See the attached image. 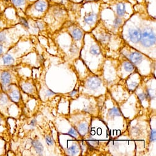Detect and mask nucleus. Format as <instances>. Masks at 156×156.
<instances>
[{
  "instance_id": "obj_1",
  "label": "nucleus",
  "mask_w": 156,
  "mask_h": 156,
  "mask_svg": "<svg viewBox=\"0 0 156 156\" xmlns=\"http://www.w3.org/2000/svg\"><path fill=\"white\" fill-rule=\"evenodd\" d=\"M13 73L9 69H0V85L1 89L4 92L9 86L14 84Z\"/></svg>"
},
{
  "instance_id": "obj_2",
  "label": "nucleus",
  "mask_w": 156,
  "mask_h": 156,
  "mask_svg": "<svg viewBox=\"0 0 156 156\" xmlns=\"http://www.w3.org/2000/svg\"><path fill=\"white\" fill-rule=\"evenodd\" d=\"M140 41L145 47H150L155 44V35L151 28L145 29L141 33Z\"/></svg>"
},
{
  "instance_id": "obj_3",
  "label": "nucleus",
  "mask_w": 156,
  "mask_h": 156,
  "mask_svg": "<svg viewBox=\"0 0 156 156\" xmlns=\"http://www.w3.org/2000/svg\"><path fill=\"white\" fill-rule=\"evenodd\" d=\"M12 101L9 98L7 94L3 90L0 91V112L4 116L7 113L9 107Z\"/></svg>"
},
{
  "instance_id": "obj_4",
  "label": "nucleus",
  "mask_w": 156,
  "mask_h": 156,
  "mask_svg": "<svg viewBox=\"0 0 156 156\" xmlns=\"http://www.w3.org/2000/svg\"><path fill=\"white\" fill-rule=\"evenodd\" d=\"M4 92L7 94L9 98L12 102L17 103L20 101L21 99L20 93L18 89L14 88V84H12L9 86Z\"/></svg>"
},
{
  "instance_id": "obj_5",
  "label": "nucleus",
  "mask_w": 156,
  "mask_h": 156,
  "mask_svg": "<svg viewBox=\"0 0 156 156\" xmlns=\"http://www.w3.org/2000/svg\"><path fill=\"white\" fill-rule=\"evenodd\" d=\"M141 33L139 29H132L129 31V37L132 42L138 43L140 41Z\"/></svg>"
},
{
  "instance_id": "obj_6",
  "label": "nucleus",
  "mask_w": 156,
  "mask_h": 156,
  "mask_svg": "<svg viewBox=\"0 0 156 156\" xmlns=\"http://www.w3.org/2000/svg\"><path fill=\"white\" fill-rule=\"evenodd\" d=\"M101 81L97 77H91L87 81V85L91 89H96L101 86Z\"/></svg>"
},
{
  "instance_id": "obj_7",
  "label": "nucleus",
  "mask_w": 156,
  "mask_h": 156,
  "mask_svg": "<svg viewBox=\"0 0 156 156\" xmlns=\"http://www.w3.org/2000/svg\"><path fill=\"white\" fill-rule=\"evenodd\" d=\"M1 58L3 62V66H10L14 63V59L10 54L4 53L0 58V59Z\"/></svg>"
},
{
  "instance_id": "obj_8",
  "label": "nucleus",
  "mask_w": 156,
  "mask_h": 156,
  "mask_svg": "<svg viewBox=\"0 0 156 156\" xmlns=\"http://www.w3.org/2000/svg\"><path fill=\"white\" fill-rule=\"evenodd\" d=\"M47 6V4L46 1H42V0H39L37 1L35 4H34V9L39 12H43Z\"/></svg>"
},
{
  "instance_id": "obj_9",
  "label": "nucleus",
  "mask_w": 156,
  "mask_h": 156,
  "mask_svg": "<svg viewBox=\"0 0 156 156\" xmlns=\"http://www.w3.org/2000/svg\"><path fill=\"white\" fill-rule=\"evenodd\" d=\"M97 19V15L94 12H89L84 17V21L88 25L93 24Z\"/></svg>"
},
{
  "instance_id": "obj_10",
  "label": "nucleus",
  "mask_w": 156,
  "mask_h": 156,
  "mask_svg": "<svg viewBox=\"0 0 156 156\" xmlns=\"http://www.w3.org/2000/svg\"><path fill=\"white\" fill-rule=\"evenodd\" d=\"M143 59L142 55L138 53V52L135 51L130 55V59L134 64H139Z\"/></svg>"
},
{
  "instance_id": "obj_11",
  "label": "nucleus",
  "mask_w": 156,
  "mask_h": 156,
  "mask_svg": "<svg viewBox=\"0 0 156 156\" xmlns=\"http://www.w3.org/2000/svg\"><path fill=\"white\" fill-rule=\"evenodd\" d=\"M116 14L119 17H123L125 14V5L123 2H120L118 3L116 7Z\"/></svg>"
},
{
  "instance_id": "obj_12",
  "label": "nucleus",
  "mask_w": 156,
  "mask_h": 156,
  "mask_svg": "<svg viewBox=\"0 0 156 156\" xmlns=\"http://www.w3.org/2000/svg\"><path fill=\"white\" fill-rule=\"evenodd\" d=\"M32 145L34 149H35L36 153L39 154V155H42V153L44 150V147H43L41 143L37 140H34L32 141Z\"/></svg>"
},
{
  "instance_id": "obj_13",
  "label": "nucleus",
  "mask_w": 156,
  "mask_h": 156,
  "mask_svg": "<svg viewBox=\"0 0 156 156\" xmlns=\"http://www.w3.org/2000/svg\"><path fill=\"white\" fill-rule=\"evenodd\" d=\"M6 116H4L0 112V136H1V133H3L4 132H6Z\"/></svg>"
},
{
  "instance_id": "obj_14",
  "label": "nucleus",
  "mask_w": 156,
  "mask_h": 156,
  "mask_svg": "<svg viewBox=\"0 0 156 156\" xmlns=\"http://www.w3.org/2000/svg\"><path fill=\"white\" fill-rule=\"evenodd\" d=\"M21 88L27 94H32L34 91L33 86L29 83H23L21 85Z\"/></svg>"
},
{
  "instance_id": "obj_15",
  "label": "nucleus",
  "mask_w": 156,
  "mask_h": 156,
  "mask_svg": "<svg viewBox=\"0 0 156 156\" xmlns=\"http://www.w3.org/2000/svg\"><path fill=\"white\" fill-rule=\"evenodd\" d=\"M71 34H72V37L76 41L80 40L82 36H83V33H82L81 31L78 28L73 29Z\"/></svg>"
},
{
  "instance_id": "obj_16",
  "label": "nucleus",
  "mask_w": 156,
  "mask_h": 156,
  "mask_svg": "<svg viewBox=\"0 0 156 156\" xmlns=\"http://www.w3.org/2000/svg\"><path fill=\"white\" fill-rule=\"evenodd\" d=\"M88 131V125L85 123H82L79 126V132L81 135L84 136L87 133Z\"/></svg>"
},
{
  "instance_id": "obj_17",
  "label": "nucleus",
  "mask_w": 156,
  "mask_h": 156,
  "mask_svg": "<svg viewBox=\"0 0 156 156\" xmlns=\"http://www.w3.org/2000/svg\"><path fill=\"white\" fill-rule=\"evenodd\" d=\"M108 113H109V115L112 116V117H115V116H119L121 115V112L118 109V108H112L108 111Z\"/></svg>"
},
{
  "instance_id": "obj_18",
  "label": "nucleus",
  "mask_w": 156,
  "mask_h": 156,
  "mask_svg": "<svg viewBox=\"0 0 156 156\" xmlns=\"http://www.w3.org/2000/svg\"><path fill=\"white\" fill-rule=\"evenodd\" d=\"M6 151V142L3 140L2 137L0 136V155H4Z\"/></svg>"
},
{
  "instance_id": "obj_19",
  "label": "nucleus",
  "mask_w": 156,
  "mask_h": 156,
  "mask_svg": "<svg viewBox=\"0 0 156 156\" xmlns=\"http://www.w3.org/2000/svg\"><path fill=\"white\" fill-rule=\"evenodd\" d=\"M78 151H79V149H78L77 146L75 145H73L68 148L67 153L69 155H74L77 154V153H78Z\"/></svg>"
},
{
  "instance_id": "obj_20",
  "label": "nucleus",
  "mask_w": 156,
  "mask_h": 156,
  "mask_svg": "<svg viewBox=\"0 0 156 156\" xmlns=\"http://www.w3.org/2000/svg\"><path fill=\"white\" fill-rule=\"evenodd\" d=\"M90 52L94 55H99L101 53V49L97 45H93L90 49Z\"/></svg>"
},
{
  "instance_id": "obj_21",
  "label": "nucleus",
  "mask_w": 156,
  "mask_h": 156,
  "mask_svg": "<svg viewBox=\"0 0 156 156\" xmlns=\"http://www.w3.org/2000/svg\"><path fill=\"white\" fill-rule=\"evenodd\" d=\"M7 35L5 31H0V44L6 45L7 42Z\"/></svg>"
},
{
  "instance_id": "obj_22",
  "label": "nucleus",
  "mask_w": 156,
  "mask_h": 156,
  "mask_svg": "<svg viewBox=\"0 0 156 156\" xmlns=\"http://www.w3.org/2000/svg\"><path fill=\"white\" fill-rule=\"evenodd\" d=\"M124 67L125 70L128 72H132L134 70V66L133 65L129 62H125L124 64Z\"/></svg>"
},
{
  "instance_id": "obj_23",
  "label": "nucleus",
  "mask_w": 156,
  "mask_h": 156,
  "mask_svg": "<svg viewBox=\"0 0 156 156\" xmlns=\"http://www.w3.org/2000/svg\"><path fill=\"white\" fill-rule=\"evenodd\" d=\"M25 1L26 0H12V2L14 6L19 7L24 5Z\"/></svg>"
},
{
  "instance_id": "obj_24",
  "label": "nucleus",
  "mask_w": 156,
  "mask_h": 156,
  "mask_svg": "<svg viewBox=\"0 0 156 156\" xmlns=\"http://www.w3.org/2000/svg\"><path fill=\"white\" fill-rule=\"evenodd\" d=\"M19 21H20V23H21V25H23L25 28H29V24H28V21L26 20L25 18H23V17H20Z\"/></svg>"
},
{
  "instance_id": "obj_25",
  "label": "nucleus",
  "mask_w": 156,
  "mask_h": 156,
  "mask_svg": "<svg viewBox=\"0 0 156 156\" xmlns=\"http://www.w3.org/2000/svg\"><path fill=\"white\" fill-rule=\"evenodd\" d=\"M68 135H70L71 137H76L77 136V131H75V130L74 129H71L70 130H69V131L68 132Z\"/></svg>"
},
{
  "instance_id": "obj_26",
  "label": "nucleus",
  "mask_w": 156,
  "mask_h": 156,
  "mask_svg": "<svg viewBox=\"0 0 156 156\" xmlns=\"http://www.w3.org/2000/svg\"><path fill=\"white\" fill-rule=\"evenodd\" d=\"M121 23H122V20H121V19L119 18V17H117V18H116V19L114 20L115 27L116 28L118 27L121 24Z\"/></svg>"
},
{
  "instance_id": "obj_27",
  "label": "nucleus",
  "mask_w": 156,
  "mask_h": 156,
  "mask_svg": "<svg viewBox=\"0 0 156 156\" xmlns=\"http://www.w3.org/2000/svg\"><path fill=\"white\" fill-rule=\"evenodd\" d=\"M150 140L151 141H154L155 140V131L152 130L150 134Z\"/></svg>"
},
{
  "instance_id": "obj_28",
  "label": "nucleus",
  "mask_w": 156,
  "mask_h": 156,
  "mask_svg": "<svg viewBox=\"0 0 156 156\" xmlns=\"http://www.w3.org/2000/svg\"><path fill=\"white\" fill-rule=\"evenodd\" d=\"M5 47L6 46H4V45L0 44V58H1L4 53H6L5 52H4V51H5V50H4L5 49Z\"/></svg>"
},
{
  "instance_id": "obj_29",
  "label": "nucleus",
  "mask_w": 156,
  "mask_h": 156,
  "mask_svg": "<svg viewBox=\"0 0 156 156\" xmlns=\"http://www.w3.org/2000/svg\"><path fill=\"white\" fill-rule=\"evenodd\" d=\"M45 140L47 143L49 145H52L53 144V140L50 136H47L45 138Z\"/></svg>"
},
{
  "instance_id": "obj_30",
  "label": "nucleus",
  "mask_w": 156,
  "mask_h": 156,
  "mask_svg": "<svg viewBox=\"0 0 156 156\" xmlns=\"http://www.w3.org/2000/svg\"><path fill=\"white\" fill-rule=\"evenodd\" d=\"M34 27H35L36 28H37L38 29L41 30L42 29L44 28V25H43L42 23L37 21V22H36L35 25H34Z\"/></svg>"
},
{
  "instance_id": "obj_31",
  "label": "nucleus",
  "mask_w": 156,
  "mask_h": 156,
  "mask_svg": "<svg viewBox=\"0 0 156 156\" xmlns=\"http://www.w3.org/2000/svg\"><path fill=\"white\" fill-rule=\"evenodd\" d=\"M138 98H139L140 100L141 101H143L144 99L146 98V94H140L138 96Z\"/></svg>"
},
{
  "instance_id": "obj_32",
  "label": "nucleus",
  "mask_w": 156,
  "mask_h": 156,
  "mask_svg": "<svg viewBox=\"0 0 156 156\" xmlns=\"http://www.w3.org/2000/svg\"><path fill=\"white\" fill-rule=\"evenodd\" d=\"M36 123H37L36 120V119H33V120L31 121V123H30V125H31V127L32 128H33V127H35L36 125Z\"/></svg>"
},
{
  "instance_id": "obj_33",
  "label": "nucleus",
  "mask_w": 156,
  "mask_h": 156,
  "mask_svg": "<svg viewBox=\"0 0 156 156\" xmlns=\"http://www.w3.org/2000/svg\"><path fill=\"white\" fill-rule=\"evenodd\" d=\"M55 94V93L52 92L51 91H50V90L47 91V96H51V95H53V94Z\"/></svg>"
},
{
  "instance_id": "obj_34",
  "label": "nucleus",
  "mask_w": 156,
  "mask_h": 156,
  "mask_svg": "<svg viewBox=\"0 0 156 156\" xmlns=\"http://www.w3.org/2000/svg\"><path fill=\"white\" fill-rule=\"evenodd\" d=\"M86 1H93V0H85Z\"/></svg>"
},
{
  "instance_id": "obj_35",
  "label": "nucleus",
  "mask_w": 156,
  "mask_h": 156,
  "mask_svg": "<svg viewBox=\"0 0 156 156\" xmlns=\"http://www.w3.org/2000/svg\"><path fill=\"white\" fill-rule=\"evenodd\" d=\"M2 89H1V85H0V91H1Z\"/></svg>"
}]
</instances>
